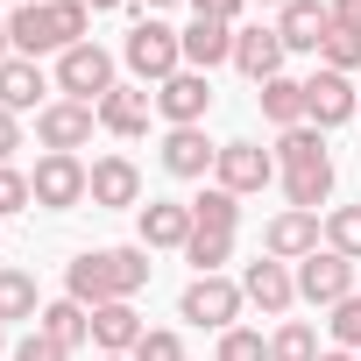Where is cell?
<instances>
[{"label": "cell", "instance_id": "obj_1", "mask_svg": "<svg viewBox=\"0 0 361 361\" xmlns=\"http://www.w3.org/2000/svg\"><path fill=\"white\" fill-rule=\"evenodd\" d=\"M92 29V8L85 0H22V8L8 15V36H15V57H64L78 50Z\"/></svg>", "mask_w": 361, "mask_h": 361}, {"label": "cell", "instance_id": "obj_2", "mask_svg": "<svg viewBox=\"0 0 361 361\" xmlns=\"http://www.w3.org/2000/svg\"><path fill=\"white\" fill-rule=\"evenodd\" d=\"M121 57H128V71H135L142 85H163V78L185 71V36H177L170 22H156V15H142V22L128 29Z\"/></svg>", "mask_w": 361, "mask_h": 361}, {"label": "cell", "instance_id": "obj_3", "mask_svg": "<svg viewBox=\"0 0 361 361\" xmlns=\"http://www.w3.org/2000/svg\"><path fill=\"white\" fill-rule=\"evenodd\" d=\"M29 192H36L43 213H71V206L92 199V163H78V156H50V149H43V163L29 170Z\"/></svg>", "mask_w": 361, "mask_h": 361}, {"label": "cell", "instance_id": "obj_4", "mask_svg": "<svg viewBox=\"0 0 361 361\" xmlns=\"http://www.w3.org/2000/svg\"><path fill=\"white\" fill-rule=\"evenodd\" d=\"M114 85H121V78H114V57H106L99 43H78V50H64V57H57V92H64V99L99 106Z\"/></svg>", "mask_w": 361, "mask_h": 361}, {"label": "cell", "instance_id": "obj_5", "mask_svg": "<svg viewBox=\"0 0 361 361\" xmlns=\"http://www.w3.org/2000/svg\"><path fill=\"white\" fill-rule=\"evenodd\" d=\"M241 283H227V276H192L185 283V298H177V319H192V326H213V333H227L234 319H241Z\"/></svg>", "mask_w": 361, "mask_h": 361}, {"label": "cell", "instance_id": "obj_6", "mask_svg": "<svg viewBox=\"0 0 361 361\" xmlns=\"http://www.w3.org/2000/svg\"><path fill=\"white\" fill-rule=\"evenodd\" d=\"M305 121L326 135V128H347V121H361V92H354V78H340V71H312L305 78Z\"/></svg>", "mask_w": 361, "mask_h": 361}, {"label": "cell", "instance_id": "obj_7", "mask_svg": "<svg viewBox=\"0 0 361 361\" xmlns=\"http://www.w3.org/2000/svg\"><path fill=\"white\" fill-rule=\"evenodd\" d=\"M92 128H99V106H78V99H50V106L36 114V142H43L50 156H78V149L92 142Z\"/></svg>", "mask_w": 361, "mask_h": 361}, {"label": "cell", "instance_id": "obj_8", "mask_svg": "<svg viewBox=\"0 0 361 361\" xmlns=\"http://www.w3.org/2000/svg\"><path fill=\"white\" fill-rule=\"evenodd\" d=\"M213 177H220V192L248 199V192H262L269 177H276V156H269L262 142H220V163H213Z\"/></svg>", "mask_w": 361, "mask_h": 361}, {"label": "cell", "instance_id": "obj_9", "mask_svg": "<svg viewBox=\"0 0 361 361\" xmlns=\"http://www.w3.org/2000/svg\"><path fill=\"white\" fill-rule=\"evenodd\" d=\"M319 241H326V220L319 213H298V206H283L262 227V255H276V262H305V255H319Z\"/></svg>", "mask_w": 361, "mask_h": 361}, {"label": "cell", "instance_id": "obj_10", "mask_svg": "<svg viewBox=\"0 0 361 361\" xmlns=\"http://www.w3.org/2000/svg\"><path fill=\"white\" fill-rule=\"evenodd\" d=\"M298 298L305 305H340V298H354V262L347 255H333V248H319V255H305L298 262Z\"/></svg>", "mask_w": 361, "mask_h": 361}, {"label": "cell", "instance_id": "obj_11", "mask_svg": "<svg viewBox=\"0 0 361 361\" xmlns=\"http://www.w3.org/2000/svg\"><path fill=\"white\" fill-rule=\"evenodd\" d=\"M241 298H248V305H262L269 319H283V312L298 305V269H290V262H276V255H262V262H248V269H241Z\"/></svg>", "mask_w": 361, "mask_h": 361}, {"label": "cell", "instance_id": "obj_12", "mask_svg": "<svg viewBox=\"0 0 361 361\" xmlns=\"http://www.w3.org/2000/svg\"><path fill=\"white\" fill-rule=\"evenodd\" d=\"M206 106H213V78H206V71H177V78L156 85V114H163L170 128H199Z\"/></svg>", "mask_w": 361, "mask_h": 361}, {"label": "cell", "instance_id": "obj_13", "mask_svg": "<svg viewBox=\"0 0 361 361\" xmlns=\"http://www.w3.org/2000/svg\"><path fill=\"white\" fill-rule=\"evenodd\" d=\"M92 206H99V213L142 206V170H135V156H99V163H92Z\"/></svg>", "mask_w": 361, "mask_h": 361}, {"label": "cell", "instance_id": "obj_14", "mask_svg": "<svg viewBox=\"0 0 361 361\" xmlns=\"http://www.w3.org/2000/svg\"><path fill=\"white\" fill-rule=\"evenodd\" d=\"M185 36V71H206L213 64H234V22H213V15H192V29H177Z\"/></svg>", "mask_w": 361, "mask_h": 361}, {"label": "cell", "instance_id": "obj_15", "mask_svg": "<svg viewBox=\"0 0 361 361\" xmlns=\"http://www.w3.org/2000/svg\"><path fill=\"white\" fill-rule=\"evenodd\" d=\"M283 36L276 29H234V71L241 78H255V85H269V78H283Z\"/></svg>", "mask_w": 361, "mask_h": 361}, {"label": "cell", "instance_id": "obj_16", "mask_svg": "<svg viewBox=\"0 0 361 361\" xmlns=\"http://www.w3.org/2000/svg\"><path fill=\"white\" fill-rule=\"evenodd\" d=\"M276 36H283V50H312L319 57V43L333 36V8L326 0H290V8H276Z\"/></svg>", "mask_w": 361, "mask_h": 361}, {"label": "cell", "instance_id": "obj_17", "mask_svg": "<svg viewBox=\"0 0 361 361\" xmlns=\"http://www.w3.org/2000/svg\"><path fill=\"white\" fill-rule=\"evenodd\" d=\"M149 106H156L149 85H114V92L99 99V128L121 135V142H135V135H149Z\"/></svg>", "mask_w": 361, "mask_h": 361}, {"label": "cell", "instance_id": "obj_18", "mask_svg": "<svg viewBox=\"0 0 361 361\" xmlns=\"http://www.w3.org/2000/svg\"><path fill=\"white\" fill-rule=\"evenodd\" d=\"M43 92H50V78H43L36 57H8V64H0V106H8V114H29V106L43 114L50 106Z\"/></svg>", "mask_w": 361, "mask_h": 361}, {"label": "cell", "instance_id": "obj_19", "mask_svg": "<svg viewBox=\"0 0 361 361\" xmlns=\"http://www.w3.org/2000/svg\"><path fill=\"white\" fill-rule=\"evenodd\" d=\"M142 333H149V326L135 319V298H114V305L92 312V347H99V354H135Z\"/></svg>", "mask_w": 361, "mask_h": 361}, {"label": "cell", "instance_id": "obj_20", "mask_svg": "<svg viewBox=\"0 0 361 361\" xmlns=\"http://www.w3.org/2000/svg\"><path fill=\"white\" fill-rule=\"evenodd\" d=\"M213 163H220V149L206 142V128H170L163 135V170L170 177H206Z\"/></svg>", "mask_w": 361, "mask_h": 361}, {"label": "cell", "instance_id": "obj_21", "mask_svg": "<svg viewBox=\"0 0 361 361\" xmlns=\"http://www.w3.org/2000/svg\"><path fill=\"white\" fill-rule=\"evenodd\" d=\"M185 241H192V206H177V199L142 206V248H185Z\"/></svg>", "mask_w": 361, "mask_h": 361}, {"label": "cell", "instance_id": "obj_22", "mask_svg": "<svg viewBox=\"0 0 361 361\" xmlns=\"http://www.w3.org/2000/svg\"><path fill=\"white\" fill-rule=\"evenodd\" d=\"M99 276H106V298H135L149 283V248L128 241V248H99Z\"/></svg>", "mask_w": 361, "mask_h": 361}, {"label": "cell", "instance_id": "obj_23", "mask_svg": "<svg viewBox=\"0 0 361 361\" xmlns=\"http://www.w3.org/2000/svg\"><path fill=\"white\" fill-rule=\"evenodd\" d=\"M36 333H50L57 347H71V354H78V347L92 340V312H85L78 298H50V305H43V319H36Z\"/></svg>", "mask_w": 361, "mask_h": 361}, {"label": "cell", "instance_id": "obj_24", "mask_svg": "<svg viewBox=\"0 0 361 361\" xmlns=\"http://www.w3.org/2000/svg\"><path fill=\"white\" fill-rule=\"evenodd\" d=\"M283 199H290L298 213H319V206L333 199V156H326V163H305V170H283Z\"/></svg>", "mask_w": 361, "mask_h": 361}, {"label": "cell", "instance_id": "obj_25", "mask_svg": "<svg viewBox=\"0 0 361 361\" xmlns=\"http://www.w3.org/2000/svg\"><path fill=\"white\" fill-rule=\"evenodd\" d=\"M22 319H43L36 276L29 269H0V326H22Z\"/></svg>", "mask_w": 361, "mask_h": 361}, {"label": "cell", "instance_id": "obj_26", "mask_svg": "<svg viewBox=\"0 0 361 361\" xmlns=\"http://www.w3.org/2000/svg\"><path fill=\"white\" fill-rule=\"evenodd\" d=\"M64 298H78L85 312H99V305H114V298H106V276H99V248H85V255H71V269H64Z\"/></svg>", "mask_w": 361, "mask_h": 361}, {"label": "cell", "instance_id": "obj_27", "mask_svg": "<svg viewBox=\"0 0 361 361\" xmlns=\"http://www.w3.org/2000/svg\"><path fill=\"white\" fill-rule=\"evenodd\" d=\"M255 99H262V121H276V128H298L305 121V78H269Z\"/></svg>", "mask_w": 361, "mask_h": 361}, {"label": "cell", "instance_id": "obj_28", "mask_svg": "<svg viewBox=\"0 0 361 361\" xmlns=\"http://www.w3.org/2000/svg\"><path fill=\"white\" fill-rule=\"evenodd\" d=\"M276 163H283V170H305V163H326V135H319L312 121L283 128V135H276Z\"/></svg>", "mask_w": 361, "mask_h": 361}, {"label": "cell", "instance_id": "obj_29", "mask_svg": "<svg viewBox=\"0 0 361 361\" xmlns=\"http://www.w3.org/2000/svg\"><path fill=\"white\" fill-rule=\"evenodd\" d=\"M192 227H213V234H234V227H241V199H234V192H220V185H206V192L192 199Z\"/></svg>", "mask_w": 361, "mask_h": 361}, {"label": "cell", "instance_id": "obj_30", "mask_svg": "<svg viewBox=\"0 0 361 361\" xmlns=\"http://www.w3.org/2000/svg\"><path fill=\"white\" fill-rule=\"evenodd\" d=\"M185 262H192L199 276H220V269L234 262V234H213V227H192V241H185Z\"/></svg>", "mask_w": 361, "mask_h": 361}, {"label": "cell", "instance_id": "obj_31", "mask_svg": "<svg viewBox=\"0 0 361 361\" xmlns=\"http://www.w3.org/2000/svg\"><path fill=\"white\" fill-rule=\"evenodd\" d=\"M269 361H319V333H312L305 319H283V326L269 333Z\"/></svg>", "mask_w": 361, "mask_h": 361}, {"label": "cell", "instance_id": "obj_32", "mask_svg": "<svg viewBox=\"0 0 361 361\" xmlns=\"http://www.w3.org/2000/svg\"><path fill=\"white\" fill-rule=\"evenodd\" d=\"M326 248L347 255V262H361V206H333L326 213Z\"/></svg>", "mask_w": 361, "mask_h": 361}, {"label": "cell", "instance_id": "obj_33", "mask_svg": "<svg viewBox=\"0 0 361 361\" xmlns=\"http://www.w3.org/2000/svg\"><path fill=\"white\" fill-rule=\"evenodd\" d=\"M29 206H36V192H29V170L0 163V220H15V213H29Z\"/></svg>", "mask_w": 361, "mask_h": 361}, {"label": "cell", "instance_id": "obj_34", "mask_svg": "<svg viewBox=\"0 0 361 361\" xmlns=\"http://www.w3.org/2000/svg\"><path fill=\"white\" fill-rule=\"evenodd\" d=\"M319 57H326V71H340V78H354V71H361V36H347V29H333V36L319 43Z\"/></svg>", "mask_w": 361, "mask_h": 361}, {"label": "cell", "instance_id": "obj_35", "mask_svg": "<svg viewBox=\"0 0 361 361\" xmlns=\"http://www.w3.org/2000/svg\"><path fill=\"white\" fill-rule=\"evenodd\" d=\"M213 361H269V340H262V333H248V326H227Z\"/></svg>", "mask_w": 361, "mask_h": 361}, {"label": "cell", "instance_id": "obj_36", "mask_svg": "<svg viewBox=\"0 0 361 361\" xmlns=\"http://www.w3.org/2000/svg\"><path fill=\"white\" fill-rule=\"evenodd\" d=\"M128 361H185V340H177L170 326H149L142 340H135V354Z\"/></svg>", "mask_w": 361, "mask_h": 361}, {"label": "cell", "instance_id": "obj_37", "mask_svg": "<svg viewBox=\"0 0 361 361\" xmlns=\"http://www.w3.org/2000/svg\"><path fill=\"white\" fill-rule=\"evenodd\" d=\"M326 326H333V347H347V354H354V347H361V290H354V298H340Z\"/></svg>", "mask_w": 361, "mask_h": 361}, {"label": "cell", "instance_id": "obj_38", "mask_svg": "<svg viewBox=\"0 0 361 361\" xmlns=\"http://www.w3.org/2000/svg\"><path fill=\"white\" fill-rule=\"evenodd\" d=\"M8 361H71V347H57L50 333H36V326H29V333L15 340V354H8Z\"/></svg>", "mask_w": 361, "mask_h": 361}, {"label": "cell", "instance_id": "obj_39", "mask_svg": "<svg viewBox=\"0 0 361 361\" xmlns=\"http://www.w3.org/2000/svg\"><path fill=\"white\" fill-rule=\"evenodd\" d=\"M22 149V114H8V106H0V163H8Z\"/></svg>", "mask_w": 361, "mask_h": 361}, {"label": "cell", "instance_id": "obj_40", "mask_svg": "<svg viewBox=\"0 0 361 361\" xmlns=\"http://www.w3.org/2000/svg\"><path fill=\"white\" fill-rule=\"evenodd\" d=\"M326 8H333V29L361 36V0H326Z\"/></svg>", "mask_w": 361, "mask_h": 361}, {"label": "cell", "instance_id": "obj_41", "mask_svg": "<svg viewBox=\"0 0 361 361\" xmlns=\"http://www.w3.org/2000/svg\"><path fill=\"white\" fill-rule=\"evenodd\" d=\"M192 8H199V15H213V22H234L248 0H192Z\"/></svg>", "mask_w": 361, "mask_h": 361}, {"label": "cell", "instance_id": "obj_42", "mask_svg": "<svg viewBox=\"0 0 361 361\" xmlns=\"http://www.w3.org/2000/svg\"><path fill=\"white\" fill-rule=\"evenodd\" d=\"M15 57V36H8V22H0V64H8Z\"/></svg>", "mask_w": 361, "mask_h": 361}, {"label": "cell", "instance_id": "obj_43", "mask_svg": "<svg viewBox=\"0 0 361 361\" xmlns=\"http://www.w3.org/2000/svg\"><path fill=\"white\" fill-rule=\"evenodd\" d=\"M319 361H361V354H347V347H326V354H319Z\"/></svg>", "mask_w": 361, "mask_h": 361}, {"label": "cell", "instance_id": "obj_44", "mask_svg": "<svg viewBox=\"0 0 361 361\" xmlns=\"http://www.w3.org/2000/svg\"><path fill=\"white\" fill-rule=\"evenodd\" d=\"M85 8H92V15H106V8H128V0H85Z\"/></svg>", "mask_w": 361, "mask_h": 361}, {"label": "cell", "instance_id": "obj_45", "mask_svg": "<svg viewBox=\"0 0 361 361\" xmlns=\"http://www.w3.org/2000/svg\"><path fill=\"white\" fill-rule=\"evenodd\" d=\"M8 354H15V347H8V326H0V361H8Z\"/></svg>", "mask_w": 361, "mask_h": 361}, {"label": "cell", "instance_id": "obj_46", "mask_svg": "<svg viewBox=\"0 0 361 361\" xmlns=\"http://www.w3.org/2000/svg\"><path fill=\"white\" fill-rule=\"evenodd\" d=\"M142 8H149V15H156V8H177V0H142Z\"/></svg>", "mask_w": 361, "mask_h": 361}, {"label": "cell", "instance_id": "obj_47", "mask_svg": "<svg viewBox=\"0 0 361 361\" xmlns=\"http://www.w3.org/2000/svg\"><path fill=\"white\" fill-rule=\"evenodd\" d=\"M255 8H290V0H255Z\"/></svg>", "mask_w": 361, "mask_h": 361}, {"label": "cell", "instance_id": "obj_48", "mask_svg": "<svg viewBox=\"0 0 361 361\" xmlns=\"http://www.w3.org/2000/svg\"><path fill=\"white\" fill-rule=\"evenodd\" d=\"M99 361H128V354H99Z\"/></svg>", "mask_w": 361, "mask_h": 361}, {"label": "cell", "instance_id": "obj_49", "mask_svg": "<svg viewBox=\"0 0 361 361\" xmlns=\"http://www.w3.org/2000/svg\"><path fill=\"white\" fill-rule=\"evenodd\" d=\"M0 8H8V0H0Z\"/></svg>", "mask_w": 361, "mask_h": 361}]
</instances>
